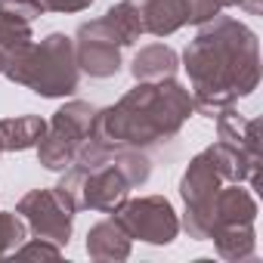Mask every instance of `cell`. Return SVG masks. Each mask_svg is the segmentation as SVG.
Returning <instances> with one entry per match:
<instances>
[{"mask_svg": "<svg viewBox=\"0 0 263 263\" xmlns=\"http://www.w3.org/2000/svg\"><path fill=\"white\" fill-rule=\"evenodd\" d=\"M183 68L192 81V108L217 118L260 84L257 34L245 22L220 13L198 25L195 41L183 53Z\"/></svg>", "mask_w": 263, "mask_h": 263, "instance_id": "obj_1", "label": "cell"}, {"mask_svg": "<svg viewBox=\"0 0 263 263\" xmlns=\"http://www.w3.org/2000/svg\"><path fill=\"white\" fill-rule=\"evenodd\" d=\"M192 96L174 78L137 81L115 105L93 115L90 137L108 149H149L174 140L192 115Z\"/></svg>", "mask_w": 263, "mask_h": 263, "instance_id": "obj_2", "label": "cell"}, {"mask_svg": "<svg viewBox=\"0 0 263 263\" xmlns=\"http://www.w3.org/2000/svg\"><path fill=\"white\" fill-rule=\"evenodd\" d=\"M152 174V161L140 149H118L111 161L99 167H65L62 180L53 186L65 208L78 211H99L115 214L127 198L134 186H143Z\"/></svg>", "mask_w": 263, "mask_h": 263, "instance_id": "obj_3", "label": "cell"}, {"mask_svg": "<svg viewBox=\"0 0 263 263\" xmlns=\"http://www.w3.org/2000/svg\"><path fill=\"white\" fill-rule=\"evenodd\" d=\"M4 74L13 84H22L47 99L74 93L81 81V68L74 59V37L53 31L41 44L31 41L28 47L10 56V62L4 65Z\"/></svg>", "mask_w": 263, "mask_h": 263, "instance_id": "obj_4", "label": "cell"}, {"mask_svg": "<svg viewBox=\"0 0 263 263\" xmlns=\"http://www.w3.org/2000/svg\"><path fill=\"white\" fill-rule=\"evenodd\" d=\"M93 115H96V108L84 99H71L53 115V121L44 130V137L34 146L37 158L47 171H65V167L74 164V155H78L81 143L90 137Z\"/></svg>", "mask_w": 263, "mask_h": 263, "instance_id": "obj_5", "label": "cell"}, {"mask_svg": "<svg viewBox=\"0 0 263 263\" xmlns=\"http://www.w3.org/2000/svg\"><path fill=\"white\" fill-rule=\"evenodd\" d=\"M115 220L127 229L130 238H140L149 245H171L180 235V217L174 204L161 195L127 198L115 211Z\"/></svg>", "mask_w": 263, "mask_h": 263, "instance_id": "obj_6", "label": "cell"}, {"mask_svg": "<svg viewBox=\"0 0 263 263\" xmlns=\"http://www.w3.org/2000/svg\"><path fill=\"white\" fill-rule=\"evenodd\" d=\"M16 214L25 220V226L34 232V238H47L53 245H68L71 238V223H74V211L62 204V198L56 195V189H34L28 192Z\"/></svg>", "mask_w": 263, "mask_h": 263, "instance_id": "obj_7", "label": "cell"}, {"mask_svg": "<svg viewBox=\"0 0 263 263\" xmlns=\"http://www.w3.org/2000/svg\"><path fill=\"white\" fill-rule=\"evenodd\" d=\"M78 68L90 78H115L121 71V44L105 19L84 22L74 34Z\"/></svg>", "mask_w": 263, "mask_h": 263, "instance_id": "obj_8", "label": "cell"}, {"mask_svg": "<svg viewBox=\"0 0 263 263\" xmlns=\"http://www.w3.org/2000/svg\"><path fill=\"white\" fill-rule=\"evenodd\" d=\"M211 217H214V229L235 226V223H254L257 220V198L248 189H241V183L220 186L217 195L211 198Z\"/></svg>", "mask_w": 263, "mask_h": 263, "instance_id": "obj_9", "label": "cell"}, {"mask_svg": "<svg viewBox=\"0 0 263 263\" xmlns=\"http://www.w3.org/2000/svg\"><path fill=\"white\" fill-rule=\"evenodd\" d=\"M130 238L127 229L111 217V220H99L96 226H90L87 232V254L99 263H118L130 257Z\"/></svg>", "mask_w": 263, "mask_h": 263, "instance_id": "obj_10", "label": "cell"}, {"mask_svg": "<svg viewBox=\"0 0 263 263\" xmlns=\"http://www.w3.org/2000/svg\"><path fill=\"white\" fill-rule=\"evenodd\" d=\"M217 137L223 143H229L232 149H241L245 155L263 158V149H260V121L257 118H241L232 108H226V111L217 115Z\"/></svg>", "mask_w": 263, "mask_h": 263, "instance_id": "obj_11", "label": "cell"}, {"mask_svg": "<svg viewBox=\"0 0 263 263\" xmlns=\"http://www.w3.org/2000/svg\"><path fill=\"white\" fill-rule=\"evenodd\" d=\"M177 68H180V56L171 50V47H164V44H149V47H143L137 56H134V62H130V74H134L137 81H167V78H174L177 74Z\"/></svg>", "mask_w": 263, "mask_h": 263, "instance_id": "obj_12", "label": "cell"}, {"mask_svg": "<svg viewBox=\"0 0 263 263\" xmlns=\"http://www.w3.org/2000/svg\"><path fill=\"white\" fill-rule=\"evenodd\" d=\"M47 121L37 115H16V118H4L0 121V143L4 152H25L34 149L37 140L44 137Z\"/></svg>", "mask_w": 263, "mask_h": 263, "instance_id": "obj_13", "label": "cell"}, {"mask_svg": "<svg viewBox=\"0 0 263 263\" xmlns=\"http://www.w3.org/2000/svg\"><path fill=\"white\" fill-rule=\"evenodd\" d=\"M143 25L155 37H167L186 25L183 0H143Z\"/></svg>", "mask_w": 263, "mask_h": 263, "instance_id": "obj_14", "label": "cell"}, {"mask_svg": "<svg viewBox=\"0 0 263 263\" xmlns=\"http://www.w3.org/2000/svg\"><path fill=\"white\" fill-rule=\"evenodd\" d=\"M211 241L217 245V254L223 260H251L254 251H257V232H254V223H235V226H220L214 229Z\"/></svg>", "mask_w": 263, "mask_h": 263, "instance_id": "obj_15", "label": "cell"}, {"mask_svg": "<svg viewBox=\"0 0 263 263\" xmlns=\"http://www.w3.org/2000/svg\"><path fill=\"white\" fill-rule=\"evenodd\" d=\"M108 28L115 31L118 44L121 47H130V44H137L143 34H146V25H143V7H140V0H121V4H115L105 16Z\"/></svg>", "mask_w": 263, "mask_h": 263, "instance_id": "obj_16", "label": "cell"}, {"mask_svg": "<svg viewBox=\"0 0 263 263\" xmlns=\"http://www.w3.org/2000/svg\"><path fill=\"white\" fill-rule=\"evenodd\" d=\"M25 220L19 214H7V211H0V257H7L13 254L22 241H25Z\"/></svg>", "mask_w": 263, "mask_h": 263, "instance_id": "obj_17", "label": "cell"}, {"mask_svg": "<svg viewBox=\"0 0 263 263\" xmlns=\"http://www.w3.org/2000/svg\"><path fill=\"white\" fill-rule=\"evenodd\" d=\"M183 7H186V22L189 25H204V22H211L214 16H220L226 10L223 0H183Z\"/></svg>", "mask_w": 263, "mask_h": 263, "instance_id": "obj_18", "label": "cell"}, {"mask_svg": "<svg viewBox=\"0 0 263 263\" xmlns=\"http://www.w3.org/2000/svg\"><path fill=\"white\" fill-rule=\"evenodd\" d=\"M0 13L22 19V22H31L37 16H44V4L41 0H0Z\"/></svg>", "mask_w": 263, "mask_h": 263, "instance_id": "obj_19", "label": "cell"}, {"mask_svg": "<svg viewBox=\"0 0 263 263\" xmlns=\"http://www.w3.org/2000/svg\"><path fill=\"white\" fill-rule=\"evenodd\" d=\"M16 257H47V260H59L62 257V248L47 241V238H34V241H22L16 251Z\"/></svg>", "mask_w": 263, "mask_h": 263, "instance_id": "obj_20", "label": "cell"}, {"mask_svg": "<svg viewBox=\"0 0 263 263\" xmlns=\"http://www.w3.org/2000/svg\"><path fill=\"white\" fill-rule=\"evenodd\" d=\"M41 4H44V13H81L93 0H41Z\"/></svg>", "mask_w": 263, "mask_h": 263, "instance_id": "obj_21", "label": "cell"}, {"mask_svg": "<svg viewBox=\"0 0 263 263\" xmlns=\"http://www.w3.org/2000/svg\"><path fill=\"white\" fill-rule=\"evenodd\" d=\"M235 7L245 10V13H251V16H260L263 13V0H235Z\"/></svg>", "mask_w": 263, "mask_h": 263, "instance_id": "obj_22", "label": "cell"}, {"mask_svg": "<svg viewBox=\"0 0 263 263\" xmlns=\"http://www.w3.org/2000/svg\"><path fill=\"white\" fill-rule=\"evenodd\" d=\"M0 155H4V143H0Z\"/></svg>", "mask_w": 263, "mask_h": 263, "instance_id": "obj_23", "label": "cell"}, {"mask_svg": "<svg viewBox=\"0 0 263 263\" xmlns=\"http://www.w3.org/2000/svg\"><path fill=\"white\" fill-rule=\"evenodd\" d=\"M0 53H4V50H0ZM7 59H10V56H7Z\"/></svg>", "mask_w": 263, "mask_h": 263, "instance_id": "obj_24", "label": "cell"}]
</instances>
